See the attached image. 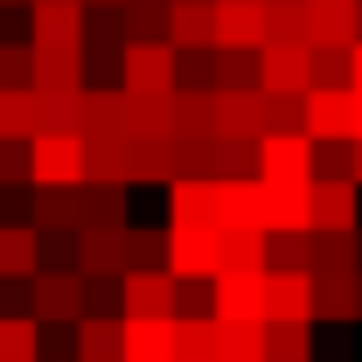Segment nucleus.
Returning a JSON list of instances; mask_svg holds the SVG:
<instances>
[{"mask_svg": "<svg viewBox=\"0 0 362 362\" xmlns=\"http://www.w3.org/2000/svg\"><path fill=\"white\" fill-rule=\"evenodd\" d=\"M28 314L42 320V327H77V320H84V272L42 265L28 279Z\"/></svg>", "mask_w": 362, "mask_h": 362, "instance_id": "1", "label": "nucleus"}, {"mask_svg": "<svg viewBox=\"0 0 362 362\" xmlns=\"http://www.w3.org/2000/svg\"><path fill=\"white\" fill-rule=\"evenodd\" d=\"M119 84L133 90V98H168V90L181 84V49L175 42H126Z\"/></svg>", "mask_w": 362, "mask_h": 362, "instance_id": "2", "label": "nucleus"}, {"mask_svg": "<svg viewBox=\"0 0 362 362\" xmlns=\"http://www.w3.org/2000/svg\"><path fill=\"white\" fill-rule=\"evenodd\" d=\"M216 320H265V265H223L209 279Z\"/></svg>", "mask_w": 362, "mask_h": 362, "instance_id": "3", "label": "nucleus"}, {"mask_svg": "<svg viewBox=\"0 0 362 362\" xmlns=\"http://www.w3.org/2000/svg\"><path fill=\"white\" fill-rule=\"evenodd\" d=\"M258 181H314V133H258Z\"/></svg>", "mask_w": 362, "mask_h": 362, "instance_id": "4", "label": "nucleus"}, {"mask_svg": "<svg viewBox=\"0 0 362 362\" xmlns=\"http://www.w3.org/2000/svg\"><path fill=\"white\" fill-rule=\"evenodd\" d=\"M84 0H28V42L35 49H84Z\"/></svg>", "mask_w": 362, "mask_h": 362, "instance_id": "5", "label": "nucleus"}, {"mask_svg": "<svg viewBox=\"0 0 362 362\" xmlns=\"http://www.w3.org/2000/svg\"><path fill=\"white\" fill-rule=\"evenodd\" d=\"M84 160H90L84 133H35L28 139V168H35V181H49V188L84 181Z\"/></svg>", "mask_w": 362, "mask_h": 362, "instance_id": "6", "label": "nucleus"}, {"mask_svg": "<svg viewBox=\"0 0 362 362\" xmlns=\"http://www.w3.org/2000/svg\"><path fill=\"white\" fill-rule=\"evenodd\" d=\"M258 90H314V42H265L258 49Z\"/></svg>", "mask_w": 362, "mask_h": 362, "instance_id": "7", "label": "nucleus"}, {"mask_svg": "<svg viewBox=\"0 0 362 362\" xmlns=\"http://www.w3.org/2000/svg\"><path fill=\"white\" fill-rule=\"evenodd\" d=\"M181 300V279L168 265H133L119 279V314H175Z\"/></svg>", "mask_w": 362, "mask_h": 362, "instance_id": "8", "label": "nucleus"}, {"mask_svg": "<svg viewBox=\"0 0 362 362\" xmlns=\"http://www.w3.org/2000/svg\"><path fill=\"white\" fill-rule=\"evenodd\" d=\"M314 230H362V181L314 175Z\"/></svg>", "mask_w": 362, "mask_h": 362, "instance_id": "9", "label": "nucleus"}, {"mask_svg": "<svg viewBox=\"0 0 362 362\" xmlns=\"http://www.w3.org/2000/svg\"><path fill=\"white\" fill-rule=\"evenodd\" d=\"M307 133L314 139H356V84H314L307 90Z\"/></svg>", "mask_w": 362, "mask_h": 362, "instance_id": "10", "label": "nucleus"}, {"mask_svg": "<svg viewBox=\"0 0 362 362\" xmlns=\"http://www.w3.org/2000/svg\"><path fill=\"white\" fill-rule=\"evenodd\" d=\"M265 320H314V272L265 265Z\"/></svg>", "mask_w": 362, "mask_h": 362, "instance_id": "11", "label": "nucleus"}, {"mask_svg": "<svg viewBox=\"0 0 362 362\" xmlns=\"http://www.w3.org/2000/svg\"><path fill=\"white\" fill-rule=\"evenodd\" d=\"M28 223L42 230V237H70V230H84V181H63V188L35 181V209H28Z\"/></svg>", "mask_w": 362, "mask_h": 362, "instance_id": "12", "label": "nucleus"}, {"mask_svg": "<svg viewBox=\"0 0 362 362\" xmlns=\"http://www.w3.org/2000/svg\"><path fill=\"white\" fill-rule=\"evenodd\" d=\"M168 223L175 230H216V181L209 175H175L168 181Z\"/></svg>", "mask_w": 362, "mask_h": 362, "instance_id": "13", "label": "nucleus"}, {"mask_svg": "<svg viewBox=\"0 0 362 362\" xmlns=\"http://www.w3.org/2000/svg\"><path fill=\"white\" fill-rule=\"evenodd\" d=\"M126 223L119 230H105V223H84L77 230V272L84 279H126Z\"/></svg>", "mask_w": 362, "mask_h": 362, "instance_id": "14", "label": "nucleus"}, {"mask_svg": "<svg viewBox=\"0 0 362 362\" xmlns=\"http://www.w3.org/2000/svg\"><path fill=\"white\" fill-rule=\"evenodd\" d=\"M168 272H175V279H216V272H223L216 230H175L168 223Z\"/></svg>", "mask_w": 362, "mask_h": 362, "instance_id": "15", "label": "nucleus"}, {"mask_svg": "<svg viewBox=\"0 0 362 362\" xmlns=\"http://www.w3.org/2000/svg\"><path fill=\"white\" fill-rule=\"evenodd\" d=\"M216 230H265V181L258 175L216 181Z\"/></svg>", "mask_w": 362, "mask_h": 362, "instance_id": "16", "label": "nucleus"}, {"mask_svg": "<svg viewBox=\"0 0 362 362\" xmlns=\"http://www.w3.org/2000/svg\"><path fill=\"white\" fill-rule=\"evenodd\" d=\"M119 362H175V314H126Z\"/></svg>", "mask_w": 362, "mask_h": 362, "instance_id": "17", "label": "nucleus"}, {"mask_svg": "<svg viewBox=\"0 0 362 362\" xmlns=\"http://www.w3.org/2000/svg\"><path fill=\"white\" fill-rule=\"evenodd\" d=\"M35 272H42V230L35 223H0V279L28 286Z\"/></svg>", "mask_w": 362, "mask_h": 362, "instance_id": "18", "label": "nucleus"}, {"mask_svg": "<svg viewBox=\"0 0 362 362\" xmlns=\"http://www.w3.org/2000/svg\"><path fill=\"white\" fill-rule=\"evenodd\" d=\"M265 230H314V181H265Z\"/></svg>", "mask_w": 362, "mask_h": 362, "instance_id": "19", "label": "nucleus"}, {"mask_svg": "<svg viewBox=\"0 0 362 362\" xmlns=\"http://www.w3.org/2000/svg\"><path fill=\"white\" fill-rule=\"evenodd\" d=\"M216 49H265V0H216Z\"/></svg>", "mask_w": 362, "mask_h": 362, "instance_id": "20", "label": "nucleus"}, {"mask_svg": "<svg viewBox=\"0 0 362 362\" xmlns=\"http://www.w3.org/2000/svg\"><path fill=\"white\" fill-rule=\"evenodd\" d=\"M307 42L356 49V0H307Z\"/></svg>", "mask_w": 362, "mask_h": 362, "instance_id": "21", "label": "nucleus"}, {"mask_svg": "<svg viewBox=\"0 0 362 362\" xmlns=\"http://www.w3.org/2000/svg\"><path fill=\"white\" fill-rule=\"evenodd\" d=\"M168 42L216 49V0H168Z\"/></svg>", "mask_w": 362, "mask_h": 362, "instance_id": "22", "label": "nucleus"}, {"mask_svg": "<svg viewBox=\"0 0 362 362\" xmlns=\"http://www.w3.org/2000/svg\"><path fill=\"white\" fill-rule=\"evenodd\" d=\"M202 175H209V181H237V175H258V139H237V133H209V139H202Z\"/></svg>", "mask_w": 362, "mask_h": 362, "instance_id": "23", "label": "nucleus"}, {"mask_svg": "<svg viewBox=\"0 0 362 362\" xmlns=\"http://www.w3.org/2000/svg\"><path fill=\"white\" fill-rule=\"evenodd\" d=\"M314 320H327V327H356L362 320L356 272H314Z\"/></svg>", "mask_w": 362, "mask_h": 362, "instance_id": "24", "label": "nucleus"}, {"mask_svg": "<svg viewBox=\"0 0 362 362\" xmlns=\"http://www.w3.org/2000/svg\"><path fill=\"white\" fill-rule=\"evenodd\" d=\"M90 160H84V181H119L133 188V139L126 133H84Z\"/></svg>", "mask_w": 362, "mask_h": 362, "instance_id": "25", "label": "nucleus"}, {"mask_svg": "<svg viewBox=\"0 0 362 362\" xmlns=\"http://www.w3.org/2000/svg\"><path fill=\"white\" fill-rule=\"evenodd\" d=\"M216 133V90H188L181 84L168 98V139H202Z\"/></svg>", "mask_w": 362, "mask_h": 362, "instance_id": "26", "label": "nucleus"}, {"mask_svg": "<svg viewBox=\"0 0 362 362\" xmlns=\"http://www.w3.org/2000/svg\"><path fill=\"white\" fill-rule=\"evenodd\" d=\"M70 334H77V362H112L119 341H126V314L112 320L105 307H84V320H77Z\"/></svg>", "mask_w": 362, "mask_h": 362, "instance_id": "27", "label": "nucleus"}, {"mask_svg": "<svg viewBox=\"0 0 362 362\" xmlns=\"http://www.w3.org/2000/svg\"><path fill=\"white\" fill-rule=\"evenodd\" d=\"M216 133H237V139H258L265 133V90H216Z\"/></svg>", "mask_w": 362, "mask_h": 362, "instance_id": "28", "label": "nucleus"}, {"mask_svg": "<svg viewBox=\"0 0 362 362\" xmlns=\"http://www.w3.org/2000/svg\"><path fill=\"white\" fill-rule=\"evenodd\" d=\"M35 90H84V49H35Z\"/></svg>", "mask_w": 362, "mask_h": 362, "instance_id": "29", "label": "nucleus"}, {"mask_svg": "<svg viewBox=\"0 0 362 362\" xmlns=\"http://www.w3.org/2000/svg\"><path fill=\"white\" fill-rule=\"evenodd\" d=\"M35 133H42V98H35V84L0 90V139H35Z\"/></svg>", "mask_w": 362, "mask_h": 362, "instance_id": "30", "label": "nucleus"}, {"mask_svg": "<svg viewBox=\"0 0 362 362\" xmlns=\"http://www.w3.org/2000/svg\"><path fill=\"white\" fill-rule=\"evenodd\" d=\"M216 362H265V320H216Z\"/></svg>", "mask_w": 362, "mask_h": 362, "instance_id": "31", "label": "nucleus"}, {"mask_svg": "<svg viewBox=\"0 0 362 362\" xmlns=\"http://www.w3.org/2000/svg\"><path fill=\"white\" fill-rule=\"evenodd\" d=\"M265 362H314V320H265Z\"/></svg>", "mask_w": 362, "mask_h": 362, "instance_id": "32", "label": "nucleus"}, {"mask_svg": "<svg viewBox=\"0 0 362 362\" xmlns=\"http://www.w3.org/2000/svg\"><path fill=\"white\" fill-rule=\"evenodd\" d=\"M175 362H216V314H175Z\"/></svg>", "mask_w": 362, "mask_h": 362, "instance_id": "33", "label": "nucleus"}, {"mask_svg": "<svg viewBox=\"0 0 362 362\" xmlns=\"http://www.w3.org/2000/svg\"><path fill=\"white\" fill-rule=\"evenodd\" d=\"M0 362H42V320L0 314Z\"/></svg>", "mask_w": 362, "mask_h": 362, "instance_id": "34", "label": "nucleus"}, {"mask_svg": "<svg viewBox=\"0 0 362 362\" xmlns=\"http://www.w3.org/2000/svg\"><path fill=\"white\" fill-rule=\"evenodd\" d=\"M209 77H216V90H251L258 84V49H209Z\"/></svg>", "mask_w": 362, "mask_h": 362, "instance_id": "35", "label": "nucleus"}, {"mask_svg": "<svg viewBox=\"0 0 362 362\" xmlns=\"http://www.w3.org/2000/svg\"><path fill=\"white\" fill-rule=\"evenodd\" d=\"M126 42H168V0H119Z\"/></svg>", "mask_w": 362, "mask_h": 362, "instance_id": "36", "label": "nucleus"}, {"mask_svg": "<svg viewBox=\"0 0 362 362\" xmlns=\"http://www.w3.org/2000/svg\"><path fill=\"white\" fill-rule=\"evenodd\" d=\"M84 223H105V230L126 223V188L119 181H84Z\"/></svg>", "mask_w": 362, "mask_h": 362, "instance_id": "37", "label": "nucleus"}, {"mask_svg": "<svg viewBox=\"0 0 362 362\" xmlns=\"http://www.w3.org/2000/svg\"><path fill=\"white\" fill-rule=\"evenodd\" d=\"M265 42H307V0H265Z\"/></svg>", "mask_w": 362, "mask_h": 362, "instance_id": "38", "label": "nucleus"}, {"mask_svg": "<svg viewBox=\"0 0 362 362\" xmlns=\"http://www.w3.org/2000/svg\"><path fill=\"white\" fill-rule=\"evenodd\" d=\"M126 258H133V265H168V230L153 223V230H133L126 223ZM126 265V272H133Z\"/></svg>", "mask_w": 362, "mask_h": 362, "instance_id": "39", "label": "nucleus"}, {"mask_svg": "<svg viewBox=\"0 0 362 362\" xmlns=\"http://www.w3.org/2000/svg\"><path fill=\"white\" fill-rule=\"evenodd\" d=\"M21 84H35V49L0 42V90H21Z\"/></svg>", "mask_w": 362, "mask_h": 362, "instance_id": "40", "label": "nucleus"}, {"mask_svg": "<svg viewBox=\"0 0 362 362\" xmlns=\"http://www.w3.org/2000/svg\"><path fill=\"white\" fill-rule=\"evenodd\" d=\"M0 181H35V168H28V139H0Z\"/></svg>", "mask_w": 362, "mask_h": 362, "instance_id": "41", "label": "nucleus"}, {"mask_svg": "<svg viewBox=\"0 0 362 362\" xmlns=\"http://www.w3.org/2000/svg\"><path fill=\"white\" fill-rule=\"evenodd\" d=\"M314 84H349V49H314Z\"/></svg>", "mask_w": 362, "mask_h": 362, "instance_id": "42", "label": "nucleus"}, {"mask_svg": "<svg viewBox=\"0 0 362 362\" xmlns=\"http://www.w3.org/2000/svg\"><path fill=\"white\" fill-rule=\"evenodd\" d=\"M349 84H356V90H362V42H356V49H349Z\"/></svg>", "mask_w": 362, "mask_h": 362, "instance_id": "43", "label": "nucleus"}, {"mask_svg": "<svg viewBox=\"0 0 362 362\" xmlns=\"http://www.w3.org/2000/svg\"><path fill=\"white\" fill-rule=\"evenodd\" d=\"M356 139H362V90H356Z\"/></svg>", "mask_w": 362, "mask_h": 362, "instance_id": "44", "label": "nucleus"}, {"mask_svg": "<svg viewBox=\"0 0 362 362\" xmlns=\"http://www.w3.org/2000/svg\"><path fill=\"white\" fill-rule=\"evenodd\" d=\"M356 42H362V0H356Z\"/></svg>", "mask_w": 362, "mask_h": 362, "instance_id": "45", "label": "nucleus"}, {"mask_svg": "<svg viewBox=\"0 0 362 362\" xmlns=\"http://www.w3.org/2000/svg\"><path fill=\"white\" fill-rule=\"evenodd\" d=\"M356 181H362V139H356Z\"/></svg>", "mask_w": 362, "mask_h": 362, "instance_id": "46", "label": "nucleus"}, {"mask_svg": "<svg viewBox=\"0 0 362 362\" xmlns=\"http://www.w3.org/2000/svg\"><path fill=\"white\" fill-rule=\"evenodd\" d=\"M84 7H119V0H84Z\"/></svg>", "mask_w": 362, "mask_h": 362, "instance_id": "47", "label": "nucleus"}, {"mask_svg": "<svg viewBox=\"0 0 362 362\" xmlns=\"http://www.w3.org/2000/svg\"><path fill=\"white\" fill-rule=\"evenodd\" d=\"M356 307H362V272H356Z\"/></svg>", "mask_w": 362, "mask_h": 362, "instance_id": "48", "label": "nucleus"}, {"mask_svg": "<svg viewBox=\"0 0 362 362\" xmlns=\"http://www.w3.org/2000/svg\"><path fill=\"white\" fill-rule=\"evenodd\" d=\"M0 7H28V0H0Z\"/></svg>", "mask_w": 362, "mask_h": 362, "instance_id": "49", "label": "nucleus"}, {"mask_svg": "<svg viewBox=\"0 0 362 362\" xmlns=\"http://www.w3.org/2000/svg\"><path fill=\"white\" fill-rule=\"evenodd\" d=\"M356 258H362V230H356Z\"/></svg>", "mask_w": 362, "mask_h": 362, "instance_id": "50", "label": "nucleus"}, {"mask_svg": "<svg viewBox=\"0 0 362 362\" xmlns=\"http://www.w3.org/2000/svg\"><path fill=\"white\" fill-rule=\"evenodd\" d=\"M314 362H320V356H314ZM334 362H349V356H334Z\"/></svg>", "mask_w": 362, "mask_h": 362, "instance_id": "51", "label": "nucleus"}, {"mask_svg": "<svg viewBox=\"0 0 362 362\" xmlns=\"http://www.w3.org/2000/svg\"><path fill=\"white\" fill-rule=\"evenodd\" d=\"M112 362H119V356H112Z\"/></svg>", "mask_w": 362, "mask_h": 362, "instance_id": "52", "label": "nucleus"}]
</instances>
